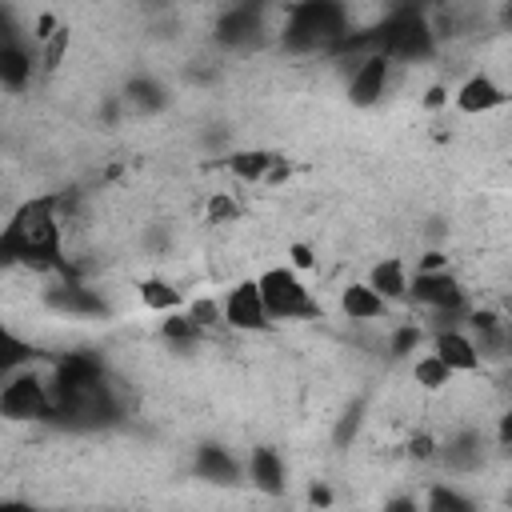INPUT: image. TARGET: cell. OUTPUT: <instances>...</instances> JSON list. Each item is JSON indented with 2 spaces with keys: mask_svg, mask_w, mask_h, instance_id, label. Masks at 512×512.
I'll return each mask as SVG.
<instances>
[{
  "mask_svg": "<svg viewBox=\"0 0 512 512\" xmlns=\"http://www.w3.org/2000/svg\"><path fill=\"white\" fill-rule=\"evenodd\" d=\"M240 220V204L232 192H212L208 196V224H232Z\"/></svg>",
  "mask_w": 512,
  "mask_h": 512,
  "instance_id": "25",
  "label": "cell"
},
{
  "mask_svg": "<svg viewBox=\"0 0 512 512\" xmlns=\"http://www.w3.org/2000/svg\"><path fill=\"white\" fill-rule=\"evenodd\" d=\"M344 36H348V8L340 0H296L284 20L280 44L296 56H308V52L340 48Z\"/></svg>",
  "mask_w": 512,
  "mask_h": 512,
  "instance_id": "2",
  "label": "cell"
},
{
  "mask_svg": "<svg viewBox=\"0 0 512 512\" xmlns=\"http://www.w3.org/2000/svg\"><path fill=\"white\" fill-rule=\"evenodd\" d=\"M432 352H436L452 372H476L480 360H484L480 348H476V340L468 336V328H436Z\"/></svg>",
  "mask_w": 512,
  "mask_h": 512,
  "instance_id": "10",
  "label": "cell"
},
{
  "mask_svg": "<svg viewBox=\"0 0 512 512\" xmlns=\"http://www.w3.org/2000/svg\"><path fill=\"white\" fill-rule=\"evenodd\" d=\"M408 296H412L416 304H424L428 312H452V308H464V288H460V280H456L448 268L416 272Z\"/></svg>",
  "mask_w": 512,
  "mask_h": 512,
  "instance_id": "7",
  "label": "cell"
},
{
  "mask_svg": "<svg viewBox=\"0 0 512 512\" xmlns=\"http://www.w3.org/2000/svg\"><path fill=\"white\" fill-rule=\"evenodd\" d=\"M264 32V16H260V4H232L220 20H216V40L224 48H252Z\"/></svg>",
  "mask_w": 512,
  "mask_h": 512,
  "instance_id": "9",
  "label": "cell"
},
{
  "mask_svg": "<svg viewBox=\"0 0 512 512\" xmlns=\"http://www.w3.org/2000/svg\"><path fill=\"white\" fill-rule=\"evenodd\" d=\"M504 344H508V356H512V316L504 320Z\"/></svg>",
  "mask_w": 512,
  "mask_h": 512,
  "instance_id": "36",
  "label": "cell"
},
{
  "mask_svg": "<svg viewBox=\"0 0 512 512\" xmlns=\"http://www.w3.org/2000/svg\"><path fill=\"white\" fill-rule=\"evenodd\" d=\"M420 340H424V332H420V324H400L396 332H392V356H408V352H416L420 348Z\"/></svg>",
  "mask_w": 512,
  "mask_h": 512,
  "instance_id": "27",
  "label": "cell"
},
{
  "mask_svg": "<svg viewBox=\"0 0 512 512\" xmlns=\"http://www.w3.org/2000/svg\"><path fill=\"white\" fill-rule=\"evenodd\" d=\"M48 304L56 312H68V316H104L108 312V304L100 300V292L80 288V284H60L56 292H48Z\"/></svg>",
  "mask_w": 512,
  "mask_h": 512,
  "instance_id": "17",
  "label": "cell"
},
{
  "mask_svg": "<svg viewBox=\"0 0 512 512\" xmlns=\"http://www.w3.org/2000/svg\"><path fill=\"white\" fill-rule=\"evenodd\" d=\"M276 160H280V156L268 152V148H240V152L228 156V172H232L236 180H244V184H268Z\"/></svg>",
  "mask_w": 512,
  "mask_h": 512,
  "instance_id": "15",
  "label": "cell"
},
{
  "mask_svg": "<svg viewBox=\"0 0 512 512\" xmlns=\"http://www.w3.org/2000/svg\"><path fill=\"white\" fill-rule=\"evenodd\" d=\"M424 504H428L432 512H472V508H476V504H472V496L456 492L452 484H432Z\"/></svg>",
  "mask_w": 512,
  "mask_h": 512,
  "instance_id": "24",
  "label": "cell"
},
{
  "mask_svg": "<svg viewBox=\"0 0 512 512\" xmlns=\"http://www.w3.org/2000/svg\"><path fill=\"white\" fill-rule=\"evenodd\" d=\"M384 308H388V300L364 280V284H348L344 292H340V312L348 316V320H376V316H384Z\"/></svg>",
  "mask_w": 512,
  "mask_h": 512,
  "instance_id": "18",
  "label": "cell"
},
{
  "mask_svg": "<svg viewBox=\"0 0 512 512\" xmlns=\"http://www.w3.org/2000/svg\"><path fill=\"white\" fill-rule=\"evenodd\" d=\"M56 196L24 200L12 220L0 232V256L8 264H32V268H56L60 264V216Z\"/></svg>",
  "mask_w": 512,
  "mask_h": 512,
  "instance_id": "1",
  "label": "cell"
},
{
  "mask_svg": "<svg viewBox=\"0 0 512 512\" xmlns=\"http://www.w3.org/2000/svg\"><path fill=\"white\" fill-rule=\"evenodd\" d=\"M288 256H292V268H312V264H316V256H312L308 244H292Z\"/></svg>",
  "mask_w": 512,
  "mask_h": 512,
  "instance_id": "30",
  "label": "cell"
},
{
  "mask_svg": "<svg viewBox=\"0 0 512 512\" xmlns=\"http://www.w3.org/2000/svg\"><path fill=\"white\" fill-rule=\"evenodd\" d=\"M508 504H512V492H508Z\"/></svg>",
  "mask_w": 512,
  "mask_h": 512,
  "instance_id": "38",
  "label": "cell"
},
{
  "mask_svg": "<svg viewBox=\"0 0 512 512\" xmlns=\"http://www.w3.org/2000/svg\"><path fill=\"white\" fill-rule=\"evenodd\" d=\"M52 408H56L52 384H44L32 368L12 372L0 388V412L8 420H44V416H52Z\"/></svg>",
  "mask_w": 512,
  "mask_h": 512,
  "instance_id": "5",
  "label": "cell"
},
{
  "mask_svg": "<svg viewBox=\"0 0 512 512\" xmlns=\"http://www.w3.org/2000/svg\"><path fill=\"white\" fill-rule=\"evenodd\" d=\"M188 316L200 328H212V324H224V304H216V300H192L188 304Z\"/></svg>",
  "mask_w": 512,
  "mask_h": 512,
  "instance_id": "28",
  "label": "cell"
},
{
  "mask_svg": "<svg viewBox=\"0 0 512 512\" xmlns=\"http://www.w3.org/2000/svg\"><path fill=\"white\" fill-rule=\"evenodd\" d=\"M28 80H32V56H28L24 44L8 40V44L0 48V84H4L8 92H20Z\"/></svg>",
  "mask_w": 512,
  "mask_h": 512,
  "instance_id": "19",
  "label": "cell"
},
{
  "mask_svg": "<svg viewBox=\"0 0 512 512\" xmlns=\"http://www.w3.org/2000/svg\"><path fill=\"white\" fill-rule=\"evenodd\" d=\"M360 420H364V400H356L340 420H336V432H332V440H336V448H348L352 440H356V432H360Z\"/></svg>",
  "mask_w": 512,
  "mask_h": 512,
  "instance_id": "26",
  "label": "cell"
},
{
  "mask_svg": "<svg viewBox=\"0 0 512 512\" xmlns=\"http://www.w3.org/2000/svg\"><path fill=\"white\" fill-rule=\"evenodd\" d=\"M248 480H252L256 492H264V496H284V488H288V468H284L280 452L268 448V444L252 448V456H248Z\"/></svg>",
  "mask_w": 512,
  "mask_h": 512,
  "instance_id": "11",
  "label": "cell"
},
{
  "mask_svg": "<svg viewBox=\"0 0 512 512\" xmlns=\"http://www.w3.org/2000/svg\"><path fill=\"white\" fill-rule=\"evenodd\" d=\"M144 244H148L152 252H168V248H172V232H168V224H152L148 236H144Z\"/></svg>",
  "mask_w": 512,
  "mask_h": 512,
  "instance_id": "29",
  "label": "cell"
},
{
  "mask_svg": "<svg viewBox=\"0 0 512 512\" xmlns=\"http://www.w3.org/2000/svg\"><path fill=\"white\" fill-rule=\"evenodd\" d=\"M164 88L156 84V80H148V76H140V80H132L128 88H124V104L132 108V112H156V108H164Z\"/></svg>",
  "mask_w": 512,
  "mask_h": 512,
  "instance_id": "21",
  "label": "cell"
},
{
  "mask_svg": "<svg viewBox=\"0 0 512 512\" xmlns=\"http://www.w3.org/2000/svg\"><path fill=\"white\" fill-rule=\"evenodd\" d=\"M192 472L208 484H240V464L224 444H200L192 456Z\"/></svg>",
  "mask_w": 512,
  "mask_h": 512,
  "instance_id": "12",
  "label": "cell"
},
{
  "mask_svg": "<svg viewBox=\"0 0 512 512\" xmlns=\"http://www.w3.org/2000/svg\"><path fill=\"white\" fill-rule=\"evenodd\" d=\"M504 24L512 28V0H508V8H504Z\"/></svg>",
  "mask_w": 512,
  "mask_h": 512,
  "instance_id": "37",
  "label": "cell"
},
{
  "mask_svg": "<svg viewBox=\"0 0 512 512\" xmlns=\"http://www.w3.org/2000/svg\"><path fill=\"white\" fill-rule=\"evenodd\" d=\"M224 324L236 328V332H264V328H272V312H268L256 280H240L224 296Z\"/></svg>",
  "mask_w": 512,
  "mask_h": 512,
  "instance_id": "6",
  "label": "cell"
},
{
  "mask_svg": "<svg viewBox=\"0 0 512 512\" xmlns=\"http://www.w3.org/2000/svg\"><path fill=\"white\" fill-rule=\"evenodd\" d=\"M308 504H332V492H328L324 484H312V488H308Z\"/></svg>",
  "mask_w": 512,
  "mask_h": 512,
  "instance_id": "33",
  "label": "cell"
},
{
  "mask_svg": "<svg viewBox=\"0 0 512 512\" xmlns=\"http://www.w3.org/2000/svg\"><path fill=\"white\" fill-rule=\"evenodd\" d=\"M140 300H144V308H152V312H176V308H180V292H176L168 280H160V276H152V280L140 284Z\"/></svg>",
  "mask_w": 512,
  "mask_h": 512,
  "instance_id": "23",
  "label": "cell"
},
{
  "mask_svg": "<svg viewBox=\"0 0 512 512\" xmlns=\"http://www.w3.org/2000/svg\"><path fill=\"white\" fill-rule=\"evenodd\" d=\"M384 508H392V512H416V500H408V496H396V500H388Z\"/></svg>",
  "mask_w": 512,
  "mask_h": 512,
  "instance_id": "34",
  "label": "cell"
},
{
  "mask_svg": "<svg viewBox=\"0 0 512 512\" xmlns=\"http://www.w3.org/2000/svg\"><path fill=\"white\" fill-rule=\"evenodd\" d=\"M412 456H416V460H432V456H436L432 436H416V440H412Z\"/></svg>",
  "mask_w": 512,
  "mask_h": 512,
  "instance_id": "31",
  "label": "cell"
},
{
  "mask_svg": "<svg viewBox=\"0 0 512 512\" xmlns=\"http://www.w3.org/2000/svg\"><path fill=\"white\" fill-rule=\"evenodd\" d=\"M508 100V92L492 80V76H468L460 88H456V108L460 112H468V116H480V112H492V108H500Z\"/></svg>",
  "mask_w": 512,
  "mask_h": 512,
  "instance_id": "13",
  "label": "cell"
},
{
  "mask_svg": "<svg viewBox=\"0 0 512 512\" xmlns=\"http://www.w3.org/2000/svg\"><path fill=\"white\" fill-rule=\"evenodd\" d=\"M496 440H500L504 448H512V408L500 416V424H496Z\"/></svg>",
  "mask_w": 512,
  "mask_h": 512,
  "instance_id": "32",
  "label": "cell"
},
{
  "mask_svg": "<svg viewBox=\"0 0 512 512\" xmlns=\"http://www.w3.org/2000/svg\"><path fill=\"white\" fill-rule=\"evenodd\" d=\"M388 72H392V60L384 52L360 56L356 68H352V76H348V100L356 108H372L384 96V88H388Z\"/></svg>",
  "mask_w": 512,
  "mask_h": 512,
  "instance_id": "8",
  "label": "cell"
},
{
  "mask_svg": "<svg viewBox=\"0 0 512 512\" xmlns=\"http://www.w3.org/2000/svg\"><path fill=\"white\" fill-rule=\"evenodd\" d=\"M372 36H376V52H384L388 60L420 64V60H432V56H436L432 20H428L424 8H416V4H400L380 28H372Z\"/></svg>",
  "mask_w": 512,
  "mask_h": 512,
  "instance_id": "3",
  "label": "cell"
},
{
  "mask_svg": "<svg viewBox=\"0 0 512 512\" xmlns=\"http://www.w3.org/2000/svg\"><path fill=\"white\" fill-rule=\"evenodd\" d=\"M424 104H428V108H440V104H444V88H432V92H428V100H424Z\"/></svg>",
  "mask_w": 512,
  "mask_h": 512,
  "instance_id": "35",
  "label": "cell"
},
{
  "mask_svg": "<svg viewBox=\"0 0 512 512\" xmlns=\"http://www.w3.org/2000/svg\"><path fill=\"white\" fill-rule=\"evenodd\" d=\"M368 284L392 304V300H404L408 296V288H412V276H408V268H404V260H396V256H384V260H376L372 264V272H368Z\"/></svg>",
  "mask_w": 512,
  "mask_h": 512,
  "instance_id": "16",
  "label": "cell"
},
{
  "mask_svg": "<svg viewBox=\"0 0 512 512\" xmlns=\"http://www.w3.org/2000/svg\"><path fill=\"white\" fill-rule=\"evenodd\" d=\"M260 284V296L272 312V320H304V316H316V300L308 296L304 280L296 276V268H264L256 276Z\"/></svg>",
  "mask_w": 512,
  "mask_h": 512,
  "instance_id": "4",
  "label": "cell"
},
{
  "mask_svg": "<svg viewBox=\"0 0 512 512\" xmlns=\"http://www.w3.org/2000/svg\"><path fill=\"white\" fill-rule=\"evenodd\" d=\"M412 380L420 384V388H428V392H436V388H444V384H452V368L436 356V352H424L416 364H412Z\"/></svg>",
  "mask_w": 512,
  "mask_h": 512,
  "instance_id": "22",
  "label": "cell"
},
{
  "mask_svg": "<svg viewBox=\"0 0 512 512\" xmlns=\"http://www.w3.org/2000/svg\"><path fill=\"white\" fill-rule=\"evenodd\" d=\"M436 456L448 464V472H476L484 464V436L476 428H460Z\"/></svg>",
  "mask_w": 512,
  "mask_h": 512,
  "instance_id": "14",
  "label": "cell"
},
{
  "mask_svg": "<svg viewBox=\"0 0 512 512\" xmlns=\"http://www.w3.org/2000/svg\"><path fill=\"white\" fill-rule=\"evenodd\" d=\"M200 332H204V328H200L188 312H164V320H160V336H164V344H172L176 352L196 348Z\"/></svg>",
  "mask_w": 512,
  "mask_h": 512,
  "instance_id": "20",
  "label": "cell"
}]
</instances>
